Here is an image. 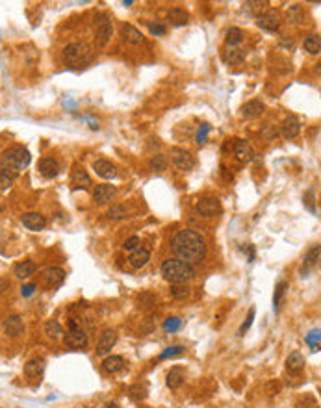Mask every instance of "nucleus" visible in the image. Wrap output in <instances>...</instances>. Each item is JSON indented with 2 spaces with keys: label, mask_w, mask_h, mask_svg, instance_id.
Segmentation results:
<instances>
[{
  "label": "nucleus",
  "mask_w": 321,
  "mask_h": 408,
  "mask_svg": "<svg viewBox=\"0 0 321 408\" xmlns=\"http://www.w3.org/2000/svg\"><path fill=\"white\" fill-rule=\"evenodd\" d=\"M171 251L176 258L184 260V262L191 263H200L206 258V241L199 232H195L191 229L178 230L171 239Z\"/></svg>",
  "instance_id": "obj_1"
},
{
  "label": "nucleus",
  "mask_w": 321,
  "mask_h": 408,
  "mask_svg": "<svg viewBox=\"0 0 321 408\" xmlns=\"http://www.w3.org/2000/svg\"><path fill=\"white\" fill-rule=\"evenodd\" d=\"M162 277L169 282L171 286L175 284H188L195 278V268L191 263L180 260V258H169L162 263Z\"/></svg>",
  "instance_id": "obj_2"
},
{
  "label": "nucleus",
  "mask_w": 321,
  "mask_h": 408,
  "mask_svg": "<svg viewBox=\"0 0 321 408\" xmlns=\"http://www.w3.org/2000/svg\"><path fill=\"white\" fill-rule=\"evenodd\" d=\"M30 161H32V154L25 147H11L2 152V175L15 178L19 175V171L30 166Z\"/></svg>",
  "instance_id": "obj_3"
},
{
  "label": "nucleus",
  "mask_w": 321,
  "mask_h": 408,
  "mask_svg": "<svg viewBox=\"0 0 321 408\" xmlns=\"http://www.w3.org/2000/svg\"><path fill=\"white\" fill-rule=\"evenodd\" d=\"M93 52L91 47L86 43H73L65 47L64 52H62V59L64 64L71 69H82L91 62Z\"/></svg>",
  "instance_id": "obj_4"
},
{
  "label": "nucleus",
  "mask_w": 321,
  "mask_h": 408,
  "mask_svg": "<svg viewBox=\"0 0 321 408\" xmlns=\"http://www.w3.org/2000/svg\"><path fill=\"white\" fill-rule=\"evenodd\" d=\"M64 343L67 345L69 349L74 351L86 349L88 347V334H86V331H84L82 327H78L74 321H71L67 334L64 336Z\"/></svg>",
  "instance_id": "obj_5"
},
{
  "label": "nucleus",
  "mask_w": 321,
  "mask_h": 408,
  "mask_svg": "<svg viewBox=\"0 0 321 408\" xmlns=\"http://www.w3.org/2000/svg\"><path fill=\"white\" fill-rule=\"evenodd\" d=\"M171 160H173L176 169L180 171H191L195 167L193 154L184 151V149H171Z\"/></svg>",
  "instance_id": "obj_6"
},
{
  "label": "nucleus",
  "mask_w": 321,
  "mask_h": 408,
  "mask_svg": "<svg viewBox=\"0 0 321 408\" xmlns=\"http://www.w3.org/2000/svg\"><path fill=\"white\" fill-rule=\"evenodd\" d=\"M321 262V245H314L307 251V254L303 256V266H301V275L307 277L312 269L316 268V263Z\"/></svg>",
  "instance_id": "obj_7"
},
{
  "label": "nucleus",
  "mask_w": 321,
  "mask_h": 408,
  "mask_svg": "<svg viewBox=\"0 0 321 408\" xmlns=\"http://www.w3.org/2000/svg\"><path fill=\"white\" fill-rule=\"evenodd\" d=\"M115 343H117V332L112 331V329L103 331V334L98 336V341H97V355L106 356L108 353L113 349V345Z\"/></svg>",
  "instance_id": "obj_8"
},
{
  "label": "nucleus",
  "mask_w": 321,
  "mask_h": 408,
  "mask_svg": "<svg viewBox=\"0 0 321 408\" xmlns=\"http://www.w3.org/2000/svg\"><path fill=\"white\" fill-rule=\"evenodd\" d=\"M41 280L47 284L49 288H58L64 284L65 280V271L59 268H47L41 273Z\"/></svg>",
  "instance_id": "obj_9"
},
{
  "label": "nucleus",
  "mask_w": 321,
  "mask_h": 408,
  "mask_svg": "<svg viewBox=\"0 0 321 408\" xmlns=\"http://www.w3.org/2000/svg\"><path fill=\"white\" fill-rule=\"evenodd\" d=\"M195 208H197V212H199L200 215H205V217H214V215H217L219 212H221V204H219V200L214 199V197H206V199H200Z\"/></svg>",
  "instance_id": "obj_10"
},
{
  "label": "nucleus",
  "mask_w": 321,
  "mask_h": 408,
  "mask_svg": "<svg viewBox=\"0 0 321 408\" xmlns=\"http://www.w3.org/2000/svg\"><path fill=\"white\" fill-rule=\"evenodd\" d=\"M21 221H23V227L28 229V230H32V232L43 230L45 227H47V219H45L41 214H37V212H28V214H25L23 217H21Z\"/></svg>",
  "instance_id": "obj_11"
},
{
  "label": "nucleus",
  "mask_w": 321,
  "mask_h": 408,
  "mask_svg": "<svg viewBox=\"0 0 321 408\" xmlns=\"http://www.w3.org/2000/svg\"><path fill=\"white\" fill-rule=\"evenodd\" d=\"M234 154H236V158H238L239 161H244V164H249V161L254 160L253 147L249 145L245 139H236V141H234Z\"/></svg>",
  "instance_id": "obj_12"
},
{
  "label": "nucleus",
  "mask_w": 321,
  "mask_h": 408,
  "mask_svg": "<svg viewBox=\"0 0 321 408\" xmlns=\"http://www.w3.org/2000/svg\"><path fill=\"white\" fill-rule=\"evenodd\" d=\"M112 35H113L112 21H106V23H103V25H98L97 26V34H95V43H97V47L104 49V47L110 43Z\"/></svg>",
  "instance_id": "obj_13"
},
{
  "label": "nucleus",
  "mask_w": 321,
  "mask_h": 408,
  "mask_svg": "<svg viewBox=\"0 0 321 408\" xmlns=\"http://www.w3.org/2000/svg\"><path fill=\"white\" fill-rule=\"evenodd\" d=\"M256 25L258 28L266 30V32H277L278 26H280V19H278V15L268 11V13H262L260 17H256Z\"/></svg>",
  "instance_id": "obj_14"
},
{
  "label": "nucleus",
  "mask_w": 321,
  "mask_h": 408,
  "mask_svg": "<svg viewBox=\"0 0 321 408\" xmlns=\"http://www.w3.org/2000/svg\"><path fill=\"white\" fill-rule=\"evenodd\" d=\"M115 197V186L112 184H101L93 191V200L98 204H106Z\"/></svg>",
  "instance_id": "obj_15"
},
{
  "label": "nucleus",
  "mask_w": 321,
  "mask_h": 408,
  "mask_svg": "<svg viewBox=\"0 0 321 408\" xmlns=\"http://www.w3.org/2000/svg\"><path fill=\"white\" fill-rule=\"evenodd\" d=\"M4 332L10 338H19L25 332V323L19 316H10L4 321Z\"/></svg>",
  "instance_id": "obj_16"
},
{
  "label": "nucleus",
  "mask_w": 321,
  "mask_h": 408,
  "mask_svg": "<svg viewBox=\"0 0 321 408\" xmlns=\"http://www.w3.org/2000/svg\"><path fill=\"white\" fill-rule=\"evenodd\" d=\"M280 130H283V136L286 137V139H293V137H297L299 136V132H301V121H299L295 115L286 117L283 123V127H280Z\"/></svg>",
  "instance_id": "obj_17"
},
{
  "label": "nucleus",
  "mask_w": 321,
  "mask_h": 408,
  "mask_svg": "<svg viewBox=\"0 0 321 408\" xmlns=\"http://www.w3.org/2000/svg\"><path fill=\"white\" fill-rule=\"evenodd\" d=\"M93 171L97 173L101 178L104 180H112L117 176V169L115 166H113L112 161H106V160H97L95 164H93Z\"/></svg>",
  "instance_id": "obj_18"
},
{
  "label": "nucleus",
  "mask_w": 321,
  "mask_h": 408,
  "mask_svg": "<svg viewBox=\"0 0 321 408\" xmlns=\"http://www.w3.org/2000/svg\"><path fill=\"white\" fill-rule=\"evenodd\" d=\"M151 260V253L147 251V249H136V251H132L130 256H128V263H130L134 269H142L145 268L147 263Z\"/></svg>",
  "instance_id": "obj_19"
},
{
  "label": "nucleus",
  "mask_w": 321,
  "mask_h": 408,
  "mask_svg": "<svg viewBox=\"0 0 321 408\" xmlns=\"http://www.w3.org/2000/svg\"><path fill=\"white\" fill-rule=\"evenodd\" d=\"M103 370L110 375L119 373V371L125 370V358H123V356H117V355L106 356V358L103 360Z\"/></svg>",
  "instance_id": "obj_20"
},
{
  "label": "nucleus",
  "mask_w": 321,
  "mask_h": 408,
  "mask_svg": "<svg viewBox=\"0 0 321 408\" xmlns=\"http://www.w3.org/2000/svg\"><path fill=\"white\" fill-rule=\"evenodd\" d=\"M121 32H123V39H125L127 43H130V45H142L143 41H145L143 34H142V32H139V30L136 28V26H132V25H123Z\"/></svg>",
  "instance_id": "obj_21"
},
{
  "label": "nucleus",
  "mask_w": 321,
  "mask_h": 408,
  "mask_svg": "<svg viewBox=\"0 0 321 408\" xmlns=\"http://www.w3.org/2000/svg\"><path fill=\"white\" fill-rule=\"evenodd\" d=\"M45 371V360L43 358H32L30 362H26L25 365V375L30 379H37L41 377Z\"/></svg>",
  "instance_id": "obj_22"
},
{
  "label": "nucleus",
  "mask_w": 321,
  "mask_h": 408,
  "mask_svg": "<svg viewBox=\"0 0 321 408\" xmlns=\"http://www.w3.org/2000/svg\"><path fill=\"white\" fill-rule=\"evenodd\" d=\"M58 171H59L58 161L52 160V158H43V160L39 161V173L45 178H54V176L58 175Z\"/></svg>",
  "instance_id": "obj_23"
},
{
  "label": "nucleus",
  "mask_w": 321,
  "mask_h": 408,
  "mask_svg": "<svg viewBox=\"0 0 321 408\" xmlns=\"http://www.w3.org/2000/svg\"><path fill=\"white\" fill-rule=\"evenodd\" d=\"M34 273H35V263L32 260H23V262L13 266V275L17 278H28Z\"/></svg>",
  "instance_id": "obj_24"
},
{
  "label": "nucleus",
  "mask_w": 321,
  "mask_h": 408,
  "mask_svg": "<svg viewBox=\"0 0 321 408\" xmlns=\"http://www.w3.org/2000/svg\"><path fill=\"white\" fill-rule=\"evenodd\" d=\"M167 19L173 26H184L188 25V21H190V13L184 10V8H173L167 15Z\"/></svg>",
  "instance_id": "obj_25"
},
{
  "label": "nucleus",
  "mask_w": 321,
  "mask_h": 408,
  "mask_svg": "<svg viewBox=\"0 0 321 408\" xmlns=\"http://www.w3.org/2000/svg\"><path fill=\"white\" fill-rule=\"evenodd\" d=\"M184 379H186V375H184V370H182V368H171V371L167 373L166 382L171 390H176L184 384Z\"/></svg>",
  "instance_id": "obj_26"
},
{
  "label": "nucleus",
  "mask_w": 321,
  "mask_h": 408,
  "mask_svg": "<svg viewBox=\"0 0 321 408\" xmlns=\"http://www.w3.org/2000/svg\"><path fill=\"white\" fill-rule=\"evenodd\" d=\"M303 368H305V356L299 351H293L292 355L286 358V370L290 373H299Z\"/></svg>",
  "instance_id": "obj_27"
},
{
  "label": "nucleus",
  "mask_w": 321,
  "mask_h": 408,
  "mask_svg": "<svg viewBox=\"0 0 321 408\" xmlns=\"http://www.w3.org/2000/svg\"><path fill=\"white\" fill-rule=\"evenodd\" d=\"M45 334H47V338L52 341H58L64 338V329H62V325H59L56 319H50L45 323Z\"/></svg>",
  "instance_id": "obj_28"
},
{
  "label": "nucleus",
  "mask_w": 321,
  "mask_h": 408,
  "mask_svg": "<svg viewBox=\"0 0 321 408\" xmlns=\"http://www.w3.org/2000/svg\"><path fill=\"white\" fill-rule=\"evenodd\" d=\"M242 113H244V117H249V119L260 117L264 113V104L260 100H249L242 106Z\"/></svg>",
  "instance_id": "obj_29"
},
{
  "label": "nucleus",
  "mask_w": 321,
  "mask_h": 408,
  "mask_svg": "<svg viewBox=\"0 0 321 408\" xmlns=\"http://www.w3.org/2000/svg\"><path fill=\"white\" fill-rule=\"evenodd\" d=\"M73 184L76 190H88L89 186H91V178H89V175L86 171L76 167V169L73 171Z\"/></svg>",
  "instance_id": "obj_30"
},
{
  "label": "nucleus",
  "mask_w": 321,
  "mask_h": 408,
  "mask_svg": "<svg viewBox=\"0 0 321 408\" xmlns=\"http://www.w3.org/2000/svg\"><path fill=\"white\" fill-rule=\"evenodd\" d=\"M244 41V32L239 28H236V26H232V28H229V32H227V37H225V43H227V47L229 49H236L239 43Z\"/></svg>",
  "instance_id": "obj_31"
},
{
  "label": "nucleus",
  "mask_w": 321,
  "mask_h": 408,
  "mask_svg": "<svg viewBox=\"0 0 321 408\" xmlns=\"http://www.w3.org/2000/svg\"><path fill=\"white\" fill-rule=\"evenodd\" d=\"M223 59H225V64H229V65H239V64H244L245 52L239 49H227V52L223 54Z\"/></svg>",
  "instance_id": "obj_32"
},
{
  "label": "nucleus",
  "mask_w": 321,
  "mask_h": 408,
  "mask_svg": "<svg viewBox=\"0 0 321 408\" xmlns=\"http://www.w3.org/2000/svg\"><path fill=\"white\" fill-rule=\"evenodd\" d=\"M286 290H288V282H284V280H280L277 286H275V293H273V308H275V312H278V308L283 304Z\"/></svg>",
  "instance_id": "obj_33"
},
{
  "label": "nucleus",
  "mask_w": 321,
  "mask_h": 408,
  "mask_svg": "<svg viewBox=\"0 0 321 408\" xmlns=\"http://www.w3.org/2000/svg\"><path fill=\"white\" fill-rule=\"evenodd\" d=\"M167 156L166 154H156L151 158V161H149V169L154 171V173H162V171L167 169Z\"/></svg>",
  "instance_id": "obj_34"
},
{
  "label": "nucleus",
  "mask_w": 321,
  "mask_h": 408,
  "mask_svg": "<svg viewBox=\"0 0 321 408\" xmlns=\"http://www.w3.org/2000/svg\"><path fill=\"white\" fill-rule=\"evenodd\" d=\"M305 50L310 54H319L321 52V35L312 34L305 39Z\"/></svg>",
  "instance_id": "obj_35"
},
{
  "label": "nucleus",
  "mask_w": 321,
  "mask_h": 408,
  "mask_svg": "<svg viewBox=\"0 0 321 408\" xmlns=\"http://www.w3.org/2000/svg\"><path fill=\"white\" fill-rule=\"evenodd\" d=\"M106 217L110 221H119V219H127L128 217V208L127 206H112L108 210Z\"/></svg>",
  "instance_id": "obj_36"
},
{
  "label": "nucleus",
  "mask_w": 321,
  "mask_h": 408,
  "mask_svg": "<svg viewBox=\"0 0 321 408\" xmlns=\"http://www.w3.org/2000/svg\"><path fill=\"white\" fill-rule=\"evenodd\" d=\"M171 297L173 299H188L190 297V286L188 284H175V286H171Z\"/></svg>",
  "instance_id": "obj_37"
},
{
  "label": "nucleus",
  "mask_w": 321,
  "mask_h": 408,
  "mask_svg": "<svg viewBox=\"0 0 321 408\" xmlns=\"http://www.w3.org/2000/svg\"><path fill=\"white\" fill-rule=\"evenodd\" d=\"M245 11H247L249 15H256V17H260V11L266 8V2H258V0H249V2H245L244 4Z\"/></svg>",
  "instance_id": "obj_38"
},
{
  "label": "nucleus",
  "mask_w": 321,
  "mask_h": 408,
  "mask_svg": "<svg viewBox=\"0 0 321 408\" xmlns=\"http://www.w3.org/2000/svg\"><path fill=\"white\" fill-rule=\"evenodd\" d=\"M128 394H130V399H134V401H143V399L147 397V386H143V384H134V386L128 388Z\"/></svg>",
  "instance_id": "obj_39"
},
{
  "label": "nucleus",
  "mask_w": 321,
  "mask_h": 408,
  "mask_svg": "<svg viewBox=\"0 0 321 408\" xmlns=\"http://www.w3.org/2000/svg\"><path fill=\"white\" fill-rule=\"evenodd\" d=\"M305 341H307L308 345L312 347V351H316L317 347L321 345V329H316V331H310L307 334V338H305Z\"/></svg>",
  "instance_id": "obj_40"
},
{
  "label": "nucleus",
  "mask_w": 321,
  "mask_h": 408,
  "mask_svg": "<svg viewBox=\"0 0 321 408\" xmlns=\"http://www.w3.org/2000/svg\"><path fill=\"white\" fill-rule=\"evenodd\" d=\"M184 347L182 345H173V347H167L164 353L160 355V358L158 360H167V358H173V356H178V355H182L184 353Z\"/></svg>",
  "instance_id": "obj_41"
},
{
  "label": "nucleus",
  "mask_w": 321,
  "mask_h": 408,
  "mask_svg": "<svg viewBox=\"0 0 321 408\" xmlns=\"http://www.w3.org/2000/svg\"><path fill=\"white\" fill-rule=\"evenodd\" d=\"M182 327V319H178V317H167L166 323H164V331L166 332H176Z\"/></svg>",
  "instance_id": "obj_42"
},
{
  "label": "nucleus",
  "mask_w": 321,
  "mask_h": 408,
  "mask_svg": "<svg viewBox=\"0 0 321 408\" xmlns=\"http://www.w3.org/2000/svg\"><path fill=\"white\" fill-rule=\"evenodd\" d=\"M254 306L253 308H249V314H247V319L244 321V325L239 327V331H238V336H244L245 332L249 331V329H251V325H253V321H254Z\"/></svg>",
  "instance_id": "obj_43"
},
{
  "label": "nucleus",
  "mask_w": 321,
  "mask_h": 408,
  "mask_svg": "<svg viewBox=\"0 0 321 408\" xmlns=\"http://www.w3.org/2000/svg\"><path fill=\"white\" fill-rule=\"evenodd\" d=\"M210 132V125H206V123H203L200 125V128L197 130V137H195V141L199 143V145H205L206 143V136H208Z\"/></svg>",
  "instance_id": "obj_44"
},
{
  "label": "nucleus",
  "mask_w": 321,
  "mask_h": 408,
  "mask_svg": "<svg viewBox=\"0 0 321 408\" xmlns=\"http://www.w3.org/2000/svg\"><path fill=\"white\" fill-rule=\"evenodd\" d=\"M139 238H137V236H132V238H128L127 241H125V245H123V247H125V251H136V249H139Z\"/></svg>",
  "instance_id": "obj_45"
},
{
  "label": "nucleus",
  "mask_w": 321,
  "mask_h": 408,
  "mask_svg": "<svg viewBox=\"0 0 321 408\" xmlns=\"http://www.w3.org/2000/svg\"><path fill=\"white\" fill-rule=\"evenodd\" d=\"M303 202H305V206H307L310 212H316V206H314V190L307 191V195L303 197Z\"/></svg>",
  "instance_id": "obj_46"
},
{
  "label": "nucleus",
  "mask_w": 321,
  "mask_h": 408,
  "mask_svg": "<svg viewBox=\"0 0 321 408\" xmlns=\"http://www.w3.org/2000/svg\"><path fill=\"white\" fill-rule=\"evenodd\" d=\"M149 32L152 35H164L167 32V28L164 25H154V23H149Z\"/></svg>",
  "instance_id": "obj_47"
},
{
  "label": "nucleus",
  "mask_w": 321,
  "mask_h": 408,
  "mask_svg": "<svg viewBox=\"0 0 321 408\" xmlns=\"http://www.w3.org/2000/svg\"><path fill=\"white\" fill-rule=\"evenodd\" d=\"M262 136L266 137L268 141H273L275 137L278 136V132H277V128H275V127H266V128H264V132H262Z\"/></svg>",
  "instance_id": "obj_48"
},
{
  "label": "nucleus",
  "mask_w": 321,
  "mask_h": 408,
  "mask_svg": "<svg viewBox=\"0 0 321 408\" xmlns=\"http://www.w3.org/2000/svg\"><path fill=\"white\" fill-rule=\"evenodd\" d=\"M139 304H142V306L154 304V297H152L151 293H143V295H139Z\"/></svg>",
  "instance_id": "obj_49"
},
{
  "label": "nucleus",
  "mask_w": 321,
  "mask_h": 408,
  "mask_svg": "<svg viewBox=\"0 0 321 408\" xmlns=\"http://www.w3.org/2000/svg\"><path fill=\"white\" fill-rule=\"evenodd\" d=\"M34 292H35V284H25V286L21 288V295L23 297H30Z\"/></svg>",
  "instance_id": "obj_50"
},
{
  "label": "nucleus",
  "mask_w": 321,
  "mask_h": 408,
  "mask_svg": "<svg viewBox=\"0 0 321 408\" xmlns=\"http://www.w3.org/2000/svg\"><path fill=\"white\" fill-rule=\"evenodd\" d=\"M247 251V258H249V262H253L254 260V247L253 245H247V247H244V253Z\"/></svg>",
  "instance_id": "obj_51"
},
{
  "label": "nucleus",
  "mask_w": 321,
  "mask_h": 408,
  "mask_svg": "<svg viewBox=\"0 0 321 408\" xmlns=\"http://www.w3.org/2000/svg\"><path fill=\"white\" fill-rule=\"evenodd\" d=\"M103 408H117V404L115 403H110V404H106V406H103Z\"/></svg>",
  "instance_id": "obj_52"
},
{
  "label": "nucleus",
  "mask_w": 321,
  "mask_h": 408,
  "mask_svg": "<svg viewBox=\"0 0 321 408\" xmlns=\"http://www.w3.org/2000/svg\"><path fill=\"white\" fill-rule=\"evenodd\" d=\"M316 71H317V73H319V74H321V62H319V64H317V65H316Z\"/></svg>",
  "instance_id": "obj_53"
},
{
  "label": "nucleus",
  "mask_w": 321,
  "mask_h": 408,
  "mask_svg": "<svg viewBox=\"0 0 321 408\" xmlns=\"http://www.w3.org/2000/svg\"><path fill=\"white\" fill-rule=\"evenodd\" d=\"M319 395H321V388H319Z\"/></svg>",
  "instance_id": "obj_54"
},
{
  "label": "nucleus",
  "mask_w": 321,
  "mask_h": 408,
  "mask_svg": "<svg viewBox=\"0 0 321 408\" xmlns=\"http://www.w3.org/2000/svg\"><path fill=\"white\" fill-rule=\"evenodd\" d=\"M319 268H321V262H319Z\"/></svg>",
  "instance_id": "obj_55"
}]
</instances>
